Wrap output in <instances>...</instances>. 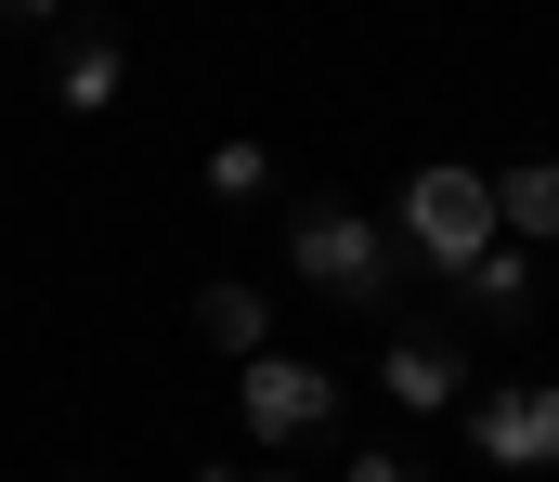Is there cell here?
I'll return each mask as SVG.
<instances>
[{
	"label": "cell",
	"instance_id": "obj_10",
	"mask_svg": "<svg viewBox=\"0 0 559 482\" xmlns=\"http://www.w3.org/2000/svg\"><path fill=\"white\" fill-rule=\"evenodd\" d=\"M261 183H274L261 144H222V157H209V196H261Z\"/></svg>",
	"mask_w": 559,
	"mask_h": 482
},
{
	"label": "cell",
	"instance_id": "obj_6",
	"mask_svg": "<svg viewBox=\"0 0 559 482\" xmlns=\"http://www.w3.org/2000/svg\"><path fill=\"white\" fill-rule=\"evenodd\" d=\"M195 339H209L222 365H261V352H274V301L235 287V274H209V287H195Z\"/></svg>",
	"mask_w": 559,
	"mask_h": 482
},
{
	"label": "cell",
	"instance_id": "obj_7",
	"mask_svg": "<svg viewBox=\"0 0 559 482\" xmlns=\"http://www.w3.org/2000/svg\"><path fill=\"white\" fill-rule=\"evenodd\" d=\"M495 235L534 261V248H559V157H534V169H508L495 183Z\"/></svg>",
	"mask_w": 559,
	"mask_h": 482
},
{
	"label": "cell",
	"instance_id": "obj_4",
	"mask_svg": "<svg viewBox=\"0 0 559 482\" xmlns=\"http://www.w3.org/2000/svg\"><path fill=\"white\" fill-rule=\"evenodd\" d=\"M468 457L481 470H559V378H508L468 418Z\"/></svg>",
	"mask_w": 559,
	"mask_h": 482
},
{
	"label": "cell",
	"instance_id": "obj_8",
	"mask_svg": "<svg viewBox=\"0 0 559 482\" xmlns=\"http://www.w3.org/2000/svg\"><path fill=\"white\" fill-rule=\"evenodd\" d=\"M455 301H468V314H534V261H521V248L495 235V248H481V261L455 274Z\"/></svg>",
	"mask_w": 559,
	"mask_h": 482
},
{
	"label": "cell",
	"instance_id": "obj_13",
	"mask_svg": "<svg viewBox=\"0 0 559 482\" xmlns=\"http://www.w3.org/2000/svg\"><path fill=\"white\" fill-rule=\"evenodd\" d=\"M79 482H92V470H79Z\"/></svg>",
	"mask_w": 559,
	"mask_h": 482
},
{
	"label": "cell",
	"instance_id": "obj_2",
	"mask_svg": "<svg viewBox=\"0 0 559 482\" xmlns=\"http://www.w3.org/2000/svg\"><path fill=\"white\" fill-rule=\"evenodd\" d=\"M286 261H299L325 301H352V314H391V287H404L391 222H365V209H338V196H312V209L286 222Z\"/></svg>",
	"mask_w": 559,
	"mask_h": 482
},
{
	"label": "cell",
	"instance_id": "obj_1",
	"mask_svg": "<svg viewBox=\"0 0 559 482\" xmlns=\"http://www.w3.org/2000/svg\"><path fill=\"white\" fill-rule=\"evenodd\" d=\"M391 248H404L417 274H442V287H455V274L495 248V183H481L468 157H429L417 183L391 196Z\"/></svg>",
	"mask_w": 559,
	"mask_h": 482
},
{
	"label": "cell",
	"instance_id": "obj_9",
	"mask_svg": "<svg viewBox=\"0 0 559 482\" xmlns=\"http://www.w3.org/2000/svg\"><path fill=\"white\" fill-rule=\"evenodd\" d=\"M118 92H131V52H118V39H79V52H66V118H105Z\"/></svg>",
	"mask_w": 559,
	"mask_h": 482
},
{
	"label": "cell",
	"instance_id": "obj_12",
	"mask_svg": "<svg viewBox=\"0 0 559 482\" xmlns=\"http://www.w3.org/2000/svg\"><path fill=\"white\" fill-rule=\"evenodd\" d=\"M195 482H312V470H286V457H261V470L248 457H195Z\"/></svg>",
	"mask_w": 559,
	"mask_h": 482
},
{
	"label": "cell",
	"instance_id": "obj_3",
	"mask_svg": "<svg viewBox=\"0 0 559 482\" xmlns=\"http://www.w3.org/2000/svg\"><path fill=\"white\" fill-rule=\"evenodd\" d=\"M235 418H248V444H274L286 470H299V457L338 444V378L299 365V352H261V365H235Z\"/></svg>",
	"mask_w": 559,
	"mask_h": 482
},
{
	"label": "cell",
	"instance_id": "obj_11",
	"mask_svg": "<svg viewBox=\"0 0 559 482\" xmlns=\"http://www.w3.org/2000/svg\"><path fill=\"white\" fill-rule=\"evenodd\" d=\"M338 482H417V457H404V444H352V470Z\"/></svg>",
	"mask_w": 559,
	"mask_h": 482
},
{
	"label": "cell",
	"instance_id": "obj_5",
	"mask_svg": "<svg viewBox=\"0 0 559 482\" xmlns=\"http://www.w3.org/2000/svg\"><path fill=\"white\" fill-rule=\"evenodd\" d=\"M378 391H391L404 418H442V404L468 391V352H455V339H391V352H378Z\"/></svg>",
	"mask_w": 559,
	"mask_h": 482
}]
</instances>
